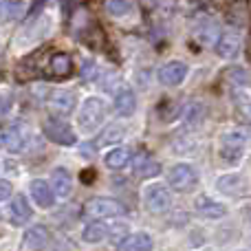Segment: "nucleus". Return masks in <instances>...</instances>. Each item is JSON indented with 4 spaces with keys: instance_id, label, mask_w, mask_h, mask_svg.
Returning <instances> with one entry per match:
<instances>
[{
    "instance_id": "f257e3e1",
    "label": "nucleus",
    "mask_w": 251,
    "mask_h": 251,
    "mask_svg": "<svg viewBox=\"0 0 251 251\" xmlns=\"http://www.w3.org/2000/svg\"><path fill=\"white\" fill-rule=\"evenodd\" d=\"M106 119V104L100 97H88L82 104V110H79L77 124L82 130L86 132H93V130L100 128V124Z\"/></svg>"
},
{
    "instance_id": "f03ea898",
    "label": "nucleus",
    "mask_w": 251,
    "mask_h": 251,
    "mask_svg": "<svg viewBox=\"0 0 251 251\" xmlns=\"http://www.w3.org/2000/svg\"><path fill=\"white\" fill-rule=\"evenodd\" d=\"M245 146H247V137L240 130H231V132L223 134L221 139V159L227 163H238L245 154Z\"/></svg>"
},
{
    "instance_id": "7ed1b4c3",
    "label": "nucleus",
    "mask_w": 251,
    "mask_h": 251,
    "mask_svg": "<svg viewBox=\"0 0 251 251\" xmlns=\"http://www.w3.org/2000/svg\"><path fill=\"white\" fill-rule=\"evenodd\" d=\"M26 134H29V130L22 122L0 126V148L9 152H20L26 143Z\"/></svg>"
},
{
    "instance_id": "20e7f679",
    "label": "nucleus",
    "mask_w": 251,
    "mask_h": 251,
    "mask_svg": "<svg viewBox=\"0 0 251 251\" xmlns=\"http://www.w3.org/2000/svg\"><path fill=\"white\" fill-rule=\"evenodd\" d=\"M168 183H170V187H172V190L190 192V190H194L196 183H199V174H196V170L192 168V165L178 163V165H174V168L170 170Z\"/></svg>"
},
{
    "instance_id": "39448f33",
    "label": "nucleus",
    "mask_w": 251,
    "mask_h": 251,
    "mask_svg": "<svg viewBox=\"0 0 251 251\" xmlns=\"http://www.w3.org/2000/svg\"><path fill=\"white\" fill-rule=\"evenodd\" d=\"M218 25L212 16H199L194 20V26H192V38L201 44V47H209V44L218 42Z\"/></svg>"
},
{
    "instance_id": "423d86ee",
    "label": "nucleus",
    "mask_w": 251,
    "mask_h": 251,
    "mask_svg": "<svg viewBox=\"0 0 251 251\" xmlns=\"http://www.w3.org/2000/svg\"><path fill=\"white\" fill-rule=\"evenodd\" d=\"M42 130H44V134H47L53 143H60V146H73V143H75L73 128H71L66 122L57 119V117L47 119L44 126H42Z\"/></svg>"
},
{
    "instance_id": "0eeeda50",
    "label": "nucleus",
    "mask_w": 251,
    "mask_h": 251,
    "mask_svg": "<svg viewBox=\"0 0 251 251\" xmlns=\"http://www.w3.org/2000/svg\"><path fill=\"white\" fill-rule=\"evenodd\" d=\"M126 212L124 205L117 203L113 199H91L86 203V214L93 218H113V216H122Z\"/></svg>"
},
{
    "instance_id": "6e6552de",
    "label": "nucleus",
    "mask_w": 251,
    "mask_h": 251,
    "mask_svg": "<svg viewBox=\"0 0 251 251\" xmlns=\"http://www.w3.org/2000/svg\"><path fill=\"white\" fill-rule=\"evenodd\" d=\"M146 207L150 209L152 214H163L172 207V199H170V192L165 190L163 185H152L146 190Z\"/></svg>"
},
{
    "instance_id": "1a4fd4ad",
    "label": "nucleus",
    "mask_w": 251,
    "mask_h": 251,
    "mask_svg": "<svg viewBox=\"0 0 251 251\" xmlns=\"http://www.w3.org/2000/svg\"><path fill=\"white\" fill-rule=\"evenodd\" d=\"M49 108L55 117H66L75 108V93L73 91H55L49 97Z\"/></svg>"
},
{
    "instance_id": "9d476101",
    "label": "nucleus",
    "mask_w": 251,
    "mask_h": 251,
    "mask_svg": "<svg viewBox=\"0 0 251 251\" xmlns=\"http://www.w3.org/2000/svg\"><path fill=\"white\" fill-rule=\"evenodd\" d=\"M187 77V66L183 62H168L159 69V82L163 86H178Z\"/></svg>"
},
{
    "instance_id": "9b49d317",
    "label": "nucleus",
    "mask_w": 251,
    "mask_h": 251,
    "mask_svg": "<svg viewBox=\"0 0 251 251\" xmlns=\"http://www.w3.org/2000/svg\"><path fill=\"white\" fill-rule=\"evenodd\" d=\"M49 75L53 79H66L73 75V60L69 53H53L49 60Z\"/></svg>"
},
{
    "instance_id": "f8f14e48",
    "label": "nucleus",
    "mask_w": 251,
    "mask_h": 251,
    "mask_svg": "<svg viewBox=\"0 0 251 251\" xmlns=\"http://www.w3.org/2000/svg\"><path fill=\"white\" fill-rule=\"evenodd\" d=\"M240 49V33L238 31H223L221 35H218V42H216V53L221 57H225V60H229V57H234L236 53H238Z\"/></svg>"
},
{
    "instance_id": "ddd939ff",
    "label": "nucleus",
    "mask_w": 251,
    "mask_h": 251,
    "mask_svg": "<svg viewBox=\"0 0 251 251\" xmlns=\"http://www.w3.org/2000/svg\"><path fill=\"white\" fill-rule=\"evenodd\" d=\"M132 170L137 172V176H141V178H150V176H156V174H161L159 161L152 159L148 152H137V154H134Z\"/></svg>"
},
{
    "instance_id": "4468645a",
    "label": "nucleus",
    "mask_w": 251,
    "mask_h": 251,
    "mask_svg": "<svg viewBox=\"0 0 251 251\" xmlns=\"http://www.w3.org/2000/svg\"><path fill=\"white\" fill-rule=\"evenodd\" d=\"M216 187H218V192H223V194L238 196V194H245V192L249 190V181L245 176H240V174H227V176L218 178Z\"/></svg>"
},
{
    "instance_id": "2eb2a0df",
    "label": "nucleus",
    "mask_w": 251,
    "mask_h": 251,
    "mask_svg": "<svg viewBox=\"0 0 251 251\" xmlns=\"http://www.w3.org/2000/svg\"><path fill=\"white\" fill-rule=\"evenodd\" d=\"M49 240H51V234H49V229L44 225H33L25 231V247L26 249H33V251L47 249Z\"/></svg>"
},
{
    "instance_id": "dca6fc26",
    "label": "nucleus",
    "mask_w": 251,
    "mask_h": 251,
    "mask_svg": "<svg viewBox=\"0 0 251 251\" xmlns=\"http://www.w3.org/2000/svg\"><path fill=\"white\" fill-rule=\"evenodd\" d=\"M31 196H33V201L40 205V207H53V203H55V192H53L51 185H47V181H40V178H35L33 183H31Z\"/></svg>"
},
{
    "instance_id": "f3484780",
    "label": "nucleus",
    "mask_w": 251,
    "mask_h": 251,
    "mask_svg": "<svg viewBox=\"0 0 251 251\" xmlns=\"http://www.w3.org/2000/svg\"><path fill=\"white\" fill-rule=\"evenodd\" d=\"M225 20L229 22L231 26H240V29H243V26L249 22L247 0H236V2H231L225 11Z\"/></svg>"
},
{
    "instance_id": "a211bd4d",
    "label": "nucleus",
    "mask_w": 251,
    "mask_h": 251,
    "mask_svg": "<svg viewBox=\"0 0 251 251\" xmlns=\"http://www.w3.org/2000/svg\"><path fill=\"white\" fill-rule=\"evenodd\" d=\"M31 207H29V203H26V199L25 196H13V201H11V205H9V218H11V223L13 225H25L26 221L31 218Z\"/></svg>"
},
{
    "instance_id": "6ab92c4d",
    "label": "nucleus",
    "mask_w": 251,
    "mask_h": 251,
    "mask_svg": "<svg viewBox=\"0 0 251 251\" xmlns=\"http://www.w3.org/2000/svg\"><path fill=\"white\" fill-rule=\"evenodd\" d=\"M51 181H53V185H51L53 192H55L60 199H66V196H71V192H73V178H71L69 170H64V168L53 170Z\"/></svg>"
},
{
    "instance_id": "aec40b11",
    "label": "nucleus",
    "mask_w": 251,
    "mask_h": 251,
    "mask_svg": "<svg viewBox=\"0 0 251 251\" xmlns=\"http://www.w3.org/2000/svg\"><path fill=\"white\" fill-rule=\"evenodd\" d=\"M196 212L203 218H221L227 214V209H225V205L212 201L209 196H199L196 199Z\"/></svg>"
},
{
    "instance_id": "412c9836",
    "label": "nucleus",
    "mask_w": 251,
    "mask_h": 251,
    "mask_svg": "<svg viewBox=\"0 0 251 251\" xmlns=\"http://www.w3.org/2000/svg\"><path fill=\"white\" fill-rule=\"evenodd\" d=\"M137 108V100H134V93L130 88H122V91L115 95V110L122 117H130Z\"/></svg>"
},
{
    "instance_id": "4be33fe9",
    "label": "nucleus",
    "mask_w": 251,
    "mask_h": 251,
    "mask_svg": "<svg viewBox=\"0 0 251 251\" xmlns=\"http://www.w3.org/2000/svg\"><path fill=\"white\" fill-rule=\"evenodd\" d=\"M25 13H26L25 0H4L2 7H0V18L2 20H11V22L22 20Z\"/></svg>"
},
{
    "instance_id": "5701e85b",
    "label": "nucleus",
    "mask_w": 251,
    "mask_h": 251,
    "mask_svg": "<svg viewBox=\"0 0 251 251\" xmlns=\"http://www.w3.org/2000/svg\"><path fill=\"white\" fill-rule=\"evenodd\" d=\"M104 7L106 13L110 18H115V20H124V18H128L132 13V2L130 0H106Z\"/></svg>"
},
{
    "instance_id": "b1692460",
    "label": "nucleus",
    "mask_w": 251,
    "mask_h": 251,
    "mask_svg": "<svg viewBox=\"0 0 251 251\" xmlns=\"http://www.w3.org/2000/svg\"><path fill=\"white\" fill-rule=\"evenodd\" d=\"M119 251H152V238L148 234H134L124 240Z\"/></svg>"
},
{
    "instance_id": "393cba45",
    "label": "nucleus",
    "mask_w": 251,
    "mask_h": 251,
    "mask_svg": "<svg viewBox=\"0 0 251 251\" xmlns=\"http://www.w3.org/2000/svg\"><path fill=\"white\" fill-rule=\"evenodd\" d=\"M130 150L128 148H115V150H110L108 154H106V165H108L110 170H122L128 165L130 161Z\"/></svg>"
},
{
    "instance_id": "a878e982",
    "label": "nucleus",
    "mask_w": 251,
    "mask_h": 251,
    "mask_svg": "<svg viewBox=\"0 0 251 251\" xmlns=\"http://www.w3.org/2000/svg\"><path fill=\"white\" fill-rule=\"evenodd\" d=\"M203 117H205V106L201 101H190L185 106V110H183V122H185V126H199L203 122Z\"/></svg>"
},
{
    "instance_id": "bb28decb",
    "label": "nucleus",
    "mask_w": 251,
    "mask_h": 251,
    "mask_svg": "<svg viewBox=\"0 0 251 251\" xmlns=\"http://www.w3.org/2000/svg\"><path fill=\"white\" fill-rule=\"evenodd\" d=\"M82 236H84V240H86V243H101V240L108 236V229H106L104 223L93 221V223H88V225H86V229H84Z\"/></svg>"
},
{
    "instance_id": "cd10ccee",
    "label": "nucleus",
    "mask_w": 251,
    "mask_h": 251,
    "mask_svg": "<svg viewBox=\"0 0 251 251\" xmlns=\"http://www.w3.org/2000/svg\"><path fill=\"white\" fill-rule=\"evenodd\" d=\"M234 101H236V108L240 110V115H243V117H247V119H251V95H249V93L236 88V91H234Z\"/></svg>"
},
{
    "instance_id": "c85d7f7f",
    "label": "nucleus",
    "mask_w": 251,
    "mask_h": 251,
    "mask_svg": "<svg viewBox=\"0 0 251 251\" xmlns=\"http://www.w3.org/2000/svg\"><path fill=\"white\" fill-rule=\"evenodd\" d=\"M124 134H126L124 126L113 124V126H108V128L101 132V141L100 143H117L119 139H124Z\"/></svg>"
},
{
    "instance_id": "c756f323",
    "label": "nucleus",
    "mask_w": 251,
    "mask_h": 251,
    "mask_svg": "<svg viewBox=\"0 0 251 251\" xmlns=\"http://www.w3.org/2000/svg\"><path fill=\"white\" fill-rule=\"evenodd\" d=\"M227 79H229V82L234 84L236 88L247 86V73H245V71H240V69H231V71H227Z\"/></svg>"
},
{
    "instance_id": "7c9ffc66",
    "label": "nucleus",
    "mask_w": 251,
    "mask_h": 251,
    "mask_svg": "<svg viewBox=\"0 0 251 251\" xmlns=\"http://www.w3.org/2000/svg\"><path fill=\"white\" fill-rule=\"evenodd\" d=\"M108 236H110V240H113V245H119V247H122L124 240L128 238V227H126V225L113 227V229L108 231Z\"/></svg>"
},
{
    "instance_id": "2f4dec72",
    "label": "nucleus",
    "mask_w": 251,
    "mask_h": 251,
    "mask_svg": "<svg viewBox=\"0 0 251 251\" xmlns=\"http://www.w3.org/2000/svg\"><path fill=\"white\" fill-rule=\"evenodd\" d=\"M9 196H11V183L0 181V201L9 199Z\"/></svg>"
},
{
    "instance_id": "473e14b6",
    "label": "nucleus",
    "mask_w": 251,
    "mask_h": 251,
    "mask_svg": "<svg viewBox=\"0 0 251 251\" xmlns=\"http://www.w3.org/2000/svg\"><path fill=\"white\" fill-rule=\"evenodd\" d=\"M82 181H86V183H91V181H93V170H86V172H84Z\"/></svg>"
},
{
    "instance_id": "72a5a7b5",
    "label": "nucleus",
    "mask_w": 251,
    "mask_h": 251,
    "mask_svg": "<svg viewBox=\"0 0 251 251\" xmlns=\"http://www.w3.org/2000/svg\"><path fill=\"white\" fill-rule=\"evenodd\" d=\"M245 55H247V60L251 62V35H249V40H247V51H245Z\"/></svg>"
},
{
    "instance_id": "f704fd0d",
    "label": "nucleus",
    "mask_w": 251,
    "mask_h": 251,
    "mask_svg": "<svg viewBox=\"0 0 251 251\" xmlns=\"http://www.w3.org/2000/svg\"><path fill=\"white\" fill-rule=\"evenodd\" d=\"M2 2H4V0H0V7H2Z\"/></svg>"
},
{
    "instance_id": "c9c22d12",
    "label": "nucleus",
    "mask_w": 251,
    "mask_h": 251,
    "mask_svg": "<svg viewBox=\"0 0 251 251\" xmlns=\"http://www.w3.org/2000/svg\"><path fill=\"white\" fill-rule=\"evenodd\" d=\"M249 2H251V0H249Z\"/></svg>"
}]
</instances>
